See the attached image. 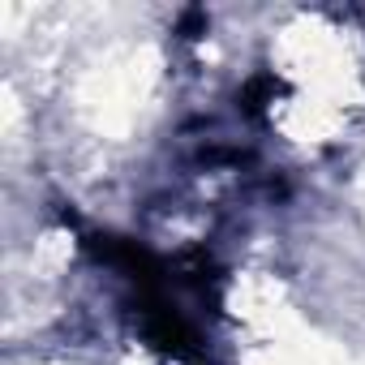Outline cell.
<instances>
[{"label": "cell", "instance_id": "obj_1", "mask_svg": "<svg viewBox=\"0 0 365 365\" xmlns=\"http://www.w3.org/2000/svg\"><path fill=\"white\" fill-rule=\"evenodd\" d=\"M352 120V108L327 99V95H309V91H288L279 103H271V125L292 142V146H331L344 138Z\"/></svg>", "mask_w": 365, "mask_h": 365}]
</instances>
